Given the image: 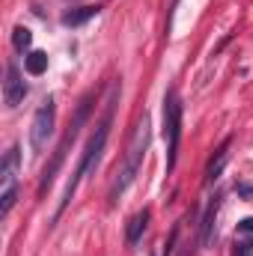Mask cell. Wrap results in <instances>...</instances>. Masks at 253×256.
<instances>
[{
	"label": "cell",
	"instance_id": "9c48e42d",
	"mask_svg": "<svg viewBox=\"0 0 253 256\" xmlns=\"http://www.w3.org/2000/svg\"><path fill=\"white\" fill-rule=\"evenodd\" d=\"M226 161H230V140H226V143L218 149V155L208 161V170H206V185H214V182L220 179V173H224Z\"/></svg>",
	"mask_w": 253,
	"mask_h": 256
},
{
	"label": "cell",
	"instance_id": "6da1fadb",
	"mask_svg": "<svg viewBox=\"0 0 253 256\" xmlns=\"http://www.w3.org/2000/svg\"><path fill=\"white\" fill-rule=\"evenodd\" d=\"M116 96H120V92L114 90V96H110V102H108V110H104L102 122L96 126L92 137H90V143H86V149H84V155H80V164H78V170H74V176H72V182L66 185L63 202H60V208H57V218H60L66 208H68V202H72V196H74V191H78L80 179H84V176H90V173H96V167H98V161H102V152H104V146H108V137H110V122H114Z\"/></svg>",
	"mask_w": 253,
	"mask_h": 256
},
{
	"label": "cell",
	"instance_id": "30bf717a",
	"mask_svg": "<svg viewBox=\"0 0 253 256\" xmlns=\"http://www.w3.org/2000/svg\"><path fill=\"white\" fill-rule=\"evenodd\" d=\"M146 226H149V208H143V212H137L131 220H128V230H126V238L128 244H137L140 238H143V232H146Z\"/></svg>",
	"mask_w": 253,
	"mask_h": 256
},
{
	"label": "cell",
	"instance_id": "5bb4252c",
	"mask_svg": "<svg viewBox=\"0 0 253 256\" xmlns=\"http://www.w3.org/2000/svg\"><path fill=\"white\" fill-rule=\"evenodd\" d=\"M232 256H253V242L250 238H238L236 248H232Z\"/></svg>",
	"mask_w": 253,
	"mask_h": 256
},
{
	"label": "cell",
	"instance_id": "7c38bea8",
	"mask_svg": "<svg viewBox=\"0 0 253 256\" xmlns=\"http://www.w3.org/2000/svg\"><path fill=\"white\" fill-rule=\"evenodd\" d=\"M24 68H27V74H42V72L48 68V54L30 51V54L24 57Z\"/></svg>",
	"mask_w": 253,
	"mask_h": 256
},
{
	"label": "cell",
	"instance_id": "52a82bcc",
	"mask_svg": "<svg viewBox=\"0 0 253 256\" xmlns=\"http://www.w3.org/2000/svg\"><path fill=\"white\" fill-rule=\"evenodd\" d=\"M27 96V84H24V74L15 63L6 66V80H3V98H6V108H18Z\"/></svg>",
	"mask_w": 253,
	"mask_h": 256
},
{
	"label": "cell",
	"instance_id": "3957f363",
	"mask_svg": "<svg viewBox=\"0 0 253 256\" xmlns=\"http://www.w3.org/2000/svg\"><path fill=\"white\" fill-rule=\"evenodd\" d=\"M92 102H96V92H90V96H84L80 98V104H78V110H74V120H72V126L68 131L63 134V140H60V146L54 149V158L48 161V167L42 170V182H39V194L45 196V191L54 185V179H57V173L63 170L66 164V155H68V149H72V143L78 140V134H80V128L86 126V120H90V110H92Z\"/></svg>",
	"mask_w": 253,
	"mask_h": 256
},
{
	"label": "cell",
	"instance_id": "9a60e30c",
	"mask_svg": "<svg viewBox=\"0 0 253 256\" xmlns=\"http://www.w3.org/2000/svg\"><path fill=\"white\" fill-rule=\"evenodd\" d=\"M238 230H242V232H253V218L242 220V224H238Z\"/></svg>",
	"mask_w": 253,
	"mask_h": 256
},
{
	"label": "cell",
	"instance_id": "e0dca14e",
	"mask_svg": "<svg viewBox=\"0 0 253 256\" xmlns=\"http://www.w3.org/2000/svg\"><path fill=\"white\" fill-rule=\"evenodd\" d=\"M173 6H179V0H173Z\"/></svg>",
	"mask_w": 253,
	"mask_h": 256
},
{
	"label": "cell",
	"instance_id": "2e32d148",
	"mask_svg": "<svg viewBox=\"0 0 253 256\" xmlns=\"http://www.w3.org/2000/svg\"><path fill=\"white\" fill-rule=\"evenodd\" d=\"M238 194H244V196H253V188H250V185H238Z\"/></svg>",
	"mask_w": 253,
	"mask_h": 256
},
{
	"label": "cell",
	"instance_id": "8fae6325",
	"mask_svg": "<svg viewBox=\"0 0 253 256\" xmlns=\"http://www.w3.org/2000/svg\"><path fill=\"white\" fill-rule=\"evenodd\" d=\"M96 15H98V6H78V9L63 12V24L66 27H80V24H86Z\"/></svg>",
	"mask_w": 253,
	"mask_h": 256
},
{
	"label": "cell",
	"instance_id": "7a4b0ae2",
	"mask_svg": "<svg viewBox=\"0 0 253 256\" xmlns=\"http://www.w3.org/2000/svg\"><path fill=\"white\" fill-rule=\"evenodd\" d=\"M149 140H152V131H149V116H143L137 128H134V137L128 140V149H126V158H122V167L110 185V200L116 202L122 194L134 185L140 167H143V158H146V149H149Z\"/></svg>",
	"mask_w": 253,
	"mask_h": 256
},
{
	"label": "cell",
	"instance_id": "5b68a950",
	"mask_svg": "<svg viewBox=\"0 0 253 256\" xmlns=\"http://www.w3.org/2000/svg\"><path fill=\"white\" fill-rule=\"evenodd\" d=\"M164 137H167V170H173L182 143V102L176 92H167L164 98Z\"/></svg>",
	"mask_w": 253,
	"mask_h": 256
},
{
	"label": "cell",
	"instance_id": "8992f818",
	"mask_svg": "<svg viewBox=\"0 0 253 256\" xmlns=\"http://www.w3.org/2000/svg\"><path fill=\"white\" fill-rule=\"evenodd\" d=\"M54 126H57V102L48 96L39 104V110L33 116V126H30V146H33V152H42L48 146V140L54 137Z\"/></svg>",
	"mask_w": 253,
	"mask_h": 256
},
{
	"label": "cell",
	"instance_id": "4fadbf2b",
	"mask_svg": "<svg viewBox=\"0 0 253 256\" xmlns=\"http://www.w3.org/2000/svg\"><path fill=\"white\" fill-rule=\"evenodd\" d=\"M12 45H15L18 51H27V48L33 45V33H30L27 27H15V30H12Z\"/></svg>",
	"mask_w": 253,
	"mask_h": 256
},
{
	"label": "cell",
	"instance_id": "277c9868",
	"mask_svg": "<svg viewBox=\"0 0 253 256\" xmlns=\"http://www.w3.org/2000/svg\"><path fill=\"white\" fill-rule=\"evenodd\" d=\"M18 170H21V146H9L0 167V218H9L18 200Z\"/></svg>",
	"mask_w": 253,
	"mask_h": 256
},
{
	"label": "cell",
	"instance_id": "ba28073f",
	"mask_svg": "<svg viewBox=\"0 0 253 256\" xmlns=\"http://www.w3.org/2000/svg\"><path fill=\"white\" fill-rule=\"evenodd\" d=\"M218 212H220V194L212 196L206 214H202V232H200V244L202 248H212L214 244V236H218Z\"/></svg>",
	"mask_w": 253,
	"mask_h": 256
}]
</instances>
